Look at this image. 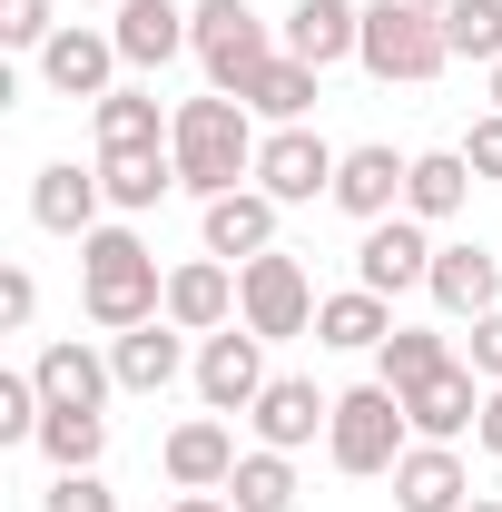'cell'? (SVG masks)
<instances>
[{
  "instance_id": "12",
  "label": "cell",
  "mask_w": 502,
  "mask_h": 512,
  "mask_svg": "<svg viewBox=\"0 0 502 512\" xmlns=\"http://www.w3.org/2000/svg\"><path fill=\"white\" fill-rule=\"evenodd\" d=\"M40 394H50V414H109V394H119V365L109 355H89L79 335H60V345H40Z\"/></svg>"
},
{
  "instance_id": "35",
  "label": "cell",
  "mask_w": 502,
  "mask_h": 512,
  "mask_svg": "<svg viewBox=\"0 0 502 512\" xmlns=\"http://www.w3.org/2000/svg\"><path fill=\"white\" fill-rule=\"evenodd\" d=\"M30 316H40V276H30V266H0V325L30 335Z\"/></svg>"
},
{
  "instance_id": "1",
  "label": "cell",
  "mask_w": 502,
  "mask_h": 512,
  "mask_svg": "<svg viewBox=\"0 0 502 512\" xmlns=\"http://www.w3.org/2000/svg\"><path fill=\"white\" fill-rule=\"evenodd\" d=\"M79 306H89L99 335H128V325L168 316V276H158L138 227H89L79 237Z\"/></svg>"
},
{
  "instance_id": "16",
  "label": "cell",
  "mask_w": 502,
  "mask_h": 512,
  "mask_svg": "<svg viewBox=\"0 0 502 512\" xmlns=\"http://www.w3.org/2000/svg\"><path fill=\"white\" fill-rule=\"evenodd\" d=\"M365 50V0H296L286 10V60L306 69H335Z\"/></svg>"
},
{
  "instance_id": "23",
  "label": "cell",
  "mask_w": 502,
  "mask_h": 512,
  "mask_svg": "<svg viewBox=\"0 0 502 512\" xmlns=\"http://www.w3.org/2000/svg\"><path fill=\"white\" fill-rule=\"evenodd\" d=\"M276 197L266 188H227V197H207V256H227V266H247V256L276 247Z\"/></svg>"
},
{
  "instance_id": "10",
  "label": "cell",
  "mask_w": 502,
  "mask_h": 512,
  "mask_svg": "<svg viewBox=\"0 0 502 512\" xmlns=\"http://www.w3.org/2000/svg\"><path fill=\"white\" fill-rule=\"evenodd\" d=\"M40 89H50V99H109V89H119V40L89 30V20L50 30V50H40Z\"/></svg>"
},
{
  "instance_id": "20",
  "label": "cell",
  "mask_w": 502,
  "mask_h": 512,
  "mask_svg": "<svg viewBox=\"0 0 502 512\" xmlns=\"http://www.w3.org/2000/svg\"><path fill=\"white\" fill-rule=\"evenodd\" d=\"M99 207H109V188H99V168H79V158H50V168L30 178V217H40L50 237H89Z\"/></svg>"
},
{
  "instance_id": "37",
  "label": "cell",
  "mask_w": 502,
  "mask_h": 512,
  "mask_svg": "<svg viewBox=\"0 0 502 512\" xmlns=\"http://www.w3.org/2000/svg\"><path fill=\"white\" fill-rule=\"evenodd\" d=\"M463 365H473L483 384H502V306H493V316H473V345H463Z\"/></svg>"
},
{
  "instance_id": "14",
  "label": "cell",
  "mask_w": 502,
  "mask_h": 512,
  "mask_svg": "<svg viewBox=\"0 0 502 512\" xmlns=\"http://www.w3.org/2000/svg\"><path fill=\"white\" fill-rule=\"evenodd\" d=\"M109 365H119V394H168L178 375H197L188 365V325H168V316L128 325L119 345H109Z\"/></svg>"
},
{
  "instance_id": "21",
  "label": "cell",
  "mask_w": 502,
  "mask_h": 512,
  "mask_svg": "<svg viewBox=\"0 0 502 512\" xmlns=\"http://www.w3.org/2000/svg\"><path fill=\"white\" fill-rule=\"evenodd\" d=\"M463 503H473L463 453L453 444H404V463H394V512H463Z\"/></svg>"
},
{
  "instance_id": "29",
  "label": "cell",
  "mask_w": 502,
  "mask_h": 512,
  "mask_svg": "<svg viewBox=\"0 0 502 512\" xmlns=\"http://www.w3.org/2000/svg\"><path fill=\"white\" fill-rule=\"evenodd\" d=\"M315 79H325V69H306V60H286V50H276V60L256 69L247 79V109L266 128H306V109H315Z\"/></svg>"
},
{
  "instance_id": "17",
  "label": "cell",
  "mask_w": 502,
  "mask_h": 512,
  "mask_svg": "<svg viewBox=\"0 0 502 512\" xmlns=\"http://www.w3.org/2000/svg\"><path fill=\"white\" fill-rule=\"evenodd\" d=\"M109 40H119V60H128V69H168V60L197 40V10H178V0H119Z\"/></svg>"
},
{
  "instance_id": "26",
  "label": "cell",
  "mask_w": 502,
  "mask_h": 512,
  "mask_svg": "<svg viewBox=\"0 0 502 512\" xmlns=\"http://www.w3.org/2000/svg\"><path fill=\"white\" fill-rule=\"evenodd\" d=\"M89 128H99V158L109 148H168L178 109H158L148 89H109V99H89Z\"/></svg>"
},
{
  "instance_id": "22",
  "label": "cell",
  "mask_w": 502,
  "mask_h": 512,
  "mask_svg": "<svg viewBox=\"0 0 502 512\" xmlns=\"http://www.w3.org/2000/svg\"><path fill=\"white\" fill-rule=\"evenodd\" d=\"M158 463H168V483H178V493H227V473H237V434H227L217 414H188V424L168 434Z\"/></svg>"
},
{
  "instance_id": "19",
  "label": "cell",
  "mask_w": 502,
  "mask_h": 512,
  "mask_svg": "<svg viewBox=\"0 0 502 512\" xmlns=\"http://www.w3.org/2000/svg\"><path fill=\"white\" fill-rule=\"evenodd\" d=\"M168 325H188V335L237 325V266H227V256H188V266H168Z\"/></svg>"
},
{
  "instance_id": "11",
  "label": "cell",
  "mask_w": 502,
  "mask_h": 512,
  "mask_svg": "<svg viewBox=\"0 0 502 512\" xmlns=\"http://www.w3.org/2000/svg\"><path fill=\"white\" fill-rule=\"evenodd\" d=\"M483 394H493V384L473 375V365H443V375H424L414 394H404V424H414V444H463V434L483 424Z\"/></svg>"
},
{
  "instance_id": "24",
  "label": "cell",
  "mask_w": 502,
  "mask_h": 512,
  "mask_svg": "<svg viewBox=\"0 0 502 512\" xmlns=\"http://www.w3.org/2000/svg\"><path fill=\"white\" fill-rule=\"evenodd\" d=\"M99 188H109L119 217H148L158 197L178 188V148H109V158H99Z\"/></svg>"
},
{
  "instance_id": "30",
  "label": "cell",
  "mask_w": 502,
  "mask_h": 512,
  "mask_svg": "<svg viewBox=\"0 0 502 512\" xmlns=\"http://www.w3.org/2000/svg\"><path fill=\"white\" fill-rule=\"evenodd\" d=\"M227 503L237 512H296V453H237V473H227Z\"/></svg>"
},
{
  "instance_id": "25",
  "label": "cell",
  "mask_w": 502,
  "mask_h": 512,
  "mask_svg": "<svg viewBox=\"0 0 502 512\" xmlns=\"http://www.w3.org/2000/svg\"><path fill=\"white\" fill-rule=\"evenodd\" d=\"M384 335H394V296H375V286H345L315 306V345H335V355H375Z\"/></svg>"
},
{
  "instance_id": "36",
  "label": "cell",
  "mask_w": 502,
  "mask_h": 512,
  "mask_svg": "<svg viewBox=\"0 0 502 512\" xmlns=\"http://www.w3.org/2000/svg\"><path fill=\"white\" fill-rule=\"evenodd\" d=\"M463 158H473V178H483V188H502V109H493V119H473Z\"/></svg>"
},
{
  "instance_id": "27",
  "label": "cell",
  "mask_w": 502,
  "mask_h": 512,
  "mask_svg": "<svg viewBox=\"0 0 502 512\" xmlns=\"http://www.w3.org/2000/svg\"><path fill=\"white\" fill-rule=\"evenodd\" d=\"M473 188H483V178H473V158H463V148H424V158H414V178H404V217H424V227H434V217H453Z\"/></svg>"
},
{
  "instance_id": "28",
  "label": "cell",
  "mask_w": 502,
  "mask_h": 512,
  "mask_svg": "<svg viewBox=\"0 0 502 512\" xmlns=\"http://www.w3.org/2000/svg\"><path fill=\"white\" fill-rule=\"evenodd\" d=\"M443 365H463V355H453V335H434V325H394L375 345V384H394V394H414V384L443 375Z\"/></svg>"
},
{
  "instance_id": "2",
  "label": "cell",
  "mask_w": 502,
  "mask_h": 512,
  "mask_svg": "<svg viewBox=\"0 0 502 512\" xmlns=\"http://www.w3.org/2000/svg\"><path fill=\"white\" fill-rule=\"evenodd\" d=\"M168 148H178V188L188 197H227L256 178V109L247 99H227V89H207V99H178V128H168Z\"/></svg>"
},
{
  "instance_id": "40",
  "label": "cell",
  "mask_w": 502,
  "mask_h": 512,
  "mask_svg": "<svg viewBox=\"0 0 502 512\" xmlns=\"http://www.w3.org/2000/svg\"><path fill=\"white\" fill-rule=\"evenodd\" d=\"M493 109H502V60H493Z\"/></svg>"
},
{
  "instance_id": "38",
  "label": "cell",
  "mask_w": 502,
  "mask_h": 512,
  "mask_svg": "<svg viewBox=\"0 0 502 512\" xmlns=\"http://www.w3.org/2000/svg\"><path fill=\"white\" fill-rule=\"evenodd\" d=\"M473 444H483V453H493V463H502V384H493V394H483V424H473Z\"/></svg>"
},
{
  "instance_id": "32",
  "label": "cell",
  "mask_w": 502,
  "mask_h": 512,
  "mask_svg": "<svg viewBox=\"0 0 502 512\" xmlns=\"http://www.w3.org/2000/svg\"><path fill=\"white\" fill-rule=\"evenodd\" d=\"M443 50L493 69L502 60V0H453V10H443Z\"/></svg>"
},
{
  "instance_id": "41",
  "label": "cell",
  "mask_w": 502,
  "mask_h": 512,
  "mask_svg": "<svg viewBox=\"0 0 502 512\" xmlns=\"http://www.w3.org/2000/svg\"><path fill=\"white\" fill-rule=\"evenodd\" d=\"M414 10H453V0H414Z\"/></svg>"
},
{
  "instance_id": "18",
  "label": "cell",
  "mask_w": 502,
  "mask_h": 512,
  "mask_svg": "<svg viewBox=\"0 0 502 512\" xmlns=\"http://www.w3.org/2000/svg\"><path fill=\"white\" fill-rule=\"evenodd\" d=\"M404 178H414V158H394L384 138H365V148H345V168H335V207L375 227V217L404 207Z\"/></svg>"
},
{
  "instance_id": "33",
  "label": "cell",
  "mask_w": 502,
  "mask_h": 512,
  "mask_svg": "<svg viewBox=\"0 0 502 512\" xmlns=\"http://www.w3.org/2000/svg\"><path fill=\"white\" fill-rule=\"evenodd\" d=\"M50 30H60L50 0H0V40H10V50H50Z\"/></svg>"
},
{
  "instance_id": "34",
  "label": "cell",
  "mask_w": 502,
  "mask_h": 512,
  "mask_svg": "<svg viewBox=\"0 0 502 512\" xmlns=\"http://www.w3.org/2000/svg\"><path fill=\"white\" fill-rule=\"evenodd\" d=\"M40 512H119V493H109L99 473H60V483L40 493Z\"/></svg>"
},
{
  "instance_id": "8",
  "label": "cell",
  "mask_w": 502,
  "mask_h": 512,
  "mask_svg": "<svg viewBox=\"0 0 502 512\" xmlns=\"http://www.w3.org/2000/svg\"><path fill=\"white\" fill-rule=\"evenodd\" d=\"M335 168H345V148H325L315 128H266V148H256V188L276 197V207L335 197Z\"/></svg>"
},
{
  "instance_id": "39",
  "label": "cell",
  "mask_w": 502,
  "mask_h": 512,
  "mask_svg": "<svg viewBox=\"0 0 502 512\" xmlns=\"http://www.w3.org/2000/svg\"><path fill=\"white\" fill-rule=\"evenodd\" d=\"M168 512H237V503H227V493H178Z\"/></svg>"
},
{
  "instance_id": "3",
  "label": "cell",
  "mask_w": 502,
  "mask_h": 512,
  "mask_svg": "<svg viewBox=\"0 0 502 512\" xmlns=\"http://www.w3.org/2000/svg\"><path fill=\"white\" fill-rule=\"evenodd\" d=\"M365 79H384V89H424V79H443L453 69V50H443V10H414V0H365Z\"/></svg>"
},
{
  "instance_id": "42",
  "label": "cell",
  "mask_w": 502,
  "mask_h": 512,
  "mask_svg": "<svg viewBox=\"0 0 502 512\" xmlns=\"http://www.w3.org/2000/svg\"><path fill=\"white\" fill-rule=\"evenodd\" d=\"M463 512H502V503H463Z\"/></svg>"
},
{
  "instance_id": "31",
  "label": "cell",
  "mask_w": 502,
  "mask_h": 512,
  "mask_svg": "<svg viewBox=\"0 0 502 512\" xmlns=\"http://www.w3.org/2000/svg\"><path fill=\"white\" fill-rule=\"evenodd\" d=\"M40 453H50L60 473H99V453H109V414H50V424H40Z\"/></svg>"
},
{
  "instance_id": "13",
  "label": "cell",
  "mask_w": 502,
  "mask_h": 512,
  "mask_svg": "<svg viewBox=\"0 0 502 512\" xmlns=\"http://www.w3.org/2000/svg\"><path fill=\"white\" fill-rule=\"evenodd\" d=\"M247 424H256V444H266V453H306L315 434L335 424V394H315V375H276L266 394H256Z\"/></svg>"
},
{
  "instance_id": "5",
  "label": "cell",
  "mask_w": 502,
  "mask_h": 512,
  "mask_svg": "<svg viewBox=\"0 0 502 512\" xmlns=\"http://www.w3.org/2000/svg\"><path fill=\"white\" fill-rule=\"evenodd\" d=\"M315 276L296 266L286 247H266V256H247L237 266V325L247 335H266V345H286V335H315Z\"/></svg>"
},
{
  "instance_id": "6",
  "label": "cell",
  "mask_w": 502,
  "mask_h": 512,
  "mask_svg": "<svg viewBox=\"0 0 502 512\" xmlns=\"http://www.w3.org/2000/svg\"><path fill=\"white\" fill-rule=\"evenodd\" d=\"M197 60H207V89H227V99H247V79L276 60V40H266V20H256L247 0H197Z\"/></svg>"
},
{
  "instance_id": "7",
  "label": "cell",
  "mask_w": 502,
  "mask_h": 512,
  "mask_svg": "<svg viewBox=\"0 0 502 512\" xmlns=\"http://www.w3.org/2000/svg\"><path fill=\"white\" fill-rule=\"evenodd\" d=\"M266 335L247 325H217V335H197V404L207 414H256V394H266Z\"/></svg>"
},
{
  "instance_id": "9",
  "label": "cell",
  "mask_w": 502,
  "mask_h": 512,
  "mask_svg": "<svg viewBox=\"0 0 502 512\" xmlns=\"http://www.w3.org/2000/svg\"><path fill=\"white\" fill-rule=\"evenodd\" d=\"M355 286H375V296L434 286V237H424V217H375L365 247H355Z\"/></svg>"
},
{
  "instance_id": "4",
  "label": "cell",
  "mask_w": 502,
  "mask_h": 512,
  "mask_svg": "<svg viewBox=\"0 0 502 512\" xmlns=\"http://www.w3.org/2000/svg\"><path fill=\"white\" fill-rule=\"evenodd\" d=\"M404 394L394 384H345L335 394V424H325V463L335 473H394L404 463Z\"/></svg>"
},
{
  "instance_id": "15",
  "label": "cell",
  "mask_w": 502,
  "mask_h": 512,
  "mask_svg": "<svg viewBox=\"0 0 502 512\" xmlns=\"http://www.w3.org/2000/svg\"><path fill=\"white\" fill-rule=\"evenodd\" d=\"M424 296H434L443 316H493L502 306V256L493 247H473V237H453V247H434V286H424Z\"/></svg>"
},
{
  "instance_id": "43",
  "label": "cell",
  "mask_w": 502,
  "mask_h": 512,
  "mask_svg": "<svg viewBox=\"0 0 502 512\" xmlns=\"http://www.w3.org/2000/svg\"><path fill=\"white\" fill-rule=\"evenodd\" d=\"M79 10H89V0H79Z\"/></svg>"
}]
</instances>
